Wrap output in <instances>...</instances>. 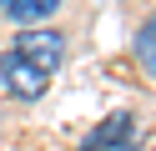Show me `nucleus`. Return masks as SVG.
Here are the masks:
<instances>
[{
	"mask_svg": "<svg viewBox=\"0 0 156 151\" xmlns=\"http://www.w3.org/2000/svg\"><path fill=\"white\" fill-rule=\"evenodd\" d=\"M10 50H15L20 60H30L35 70H45V76H51V70L66 60V35H61V30H45V25H35V30H20Z\"/></svg>",
	"mask_w": 156,
	"mask_h": 151,
	"instance_id": "f257e3e1",
	"label": "nucleus"
},
{
	"mask_svg": "<svg viewBox=\"0 0 156 151\" xmlns=\"http://www.w3.org/2000/svg\"><path fill=\"white\" fill-rule=\"evenodd\" d=\"M0 86L10 91L15 101H41L45 86H51V76H45V70H35L30 60H20L15 50H5V56H0Z\"/></svg>",
	"mask_w": 156,
	"mask_h": 151,
	"instance_id": "f03ea898",
	"label": "nucleus"
},
{
	"mask_svg": "<svg viewBox=\"0 0 156 151\" xmlns=\"http://www.w3.org/2000/svg\"><path fill=\"white\" fill-rule=\"evenodd\" d=\"M136 141V116H126V111H111V116L101 121V126L86 136L81 151H131Z\"/></svg>",
	"mask_w": 156,
	"mask_h": 151,
	"instance_id": "7ed1b4c3",
	"label": "nucleus"
},
{
	"mask_svg": "<svg viewBox=\"0 0 156 151\" xmlns=\"http://www.w3.org/2000/svg\"><path fill=\"white\" fill-rule=\"evenodd\" d=\"M55 10H61V0H0V15L15 20V25H25V30L45 25Z\"/></svg>",
	"mask_w": 156,
	"mask_h": 151,
	"instance_id": "20e7f679",
	"label": "nucleus"
},
{
	"mask_svg": "<svg viewBox=\"0 0 156 151\" xmlns=\"http://www.w3.org/2000/svg\"><path fill=\"white\" fill-rule=\"evenodd\" d=\"M131 50H136V60H141V66L156 76V15L146 20L141 30H136V45H131Z\"/></svg>",
	"mask_w": 156,
	"mask_h": 151,
	"instance_id": "39448f33",
	"label": "nucleus"
}]
</instances>
